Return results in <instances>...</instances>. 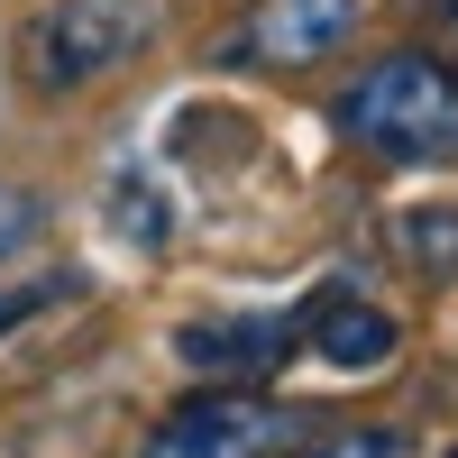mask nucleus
<instances>
[{
	"label": "nucleus",
	"instance_id": "f257e3e1",
	"mask_svg": "<svg viewBox=\"0 0 458 458\" xmlns=\"http://www.w3.org/2000/svg\"><path fill=\"white\" fill-rule=\"evenodd\" d=\"M339 138L386 165H449L458 157V64L422 47L358 64L349 92H339Z\"/></svg>",
	"mask_w": 458,
	"mask_h": 458
},
{
	"label": "nucleus",
	"instance_id": "f03ea898",
	"mask_svg": "<svg viewBox=\"0 0 458 458\" xmlns=\"http://www.w3.org/2000/svg\"><path fill=\"white\" fill-rule=\"evenodd\" d=\"M165 28V0H47L19 28V73L37 92H83L138 64Z\"/></svg>",
	"mask_w": 458,
	"mask_h": 458
},
{
	"label": "nucleus",
	"instance_id": "7ed1b4c3",
	"mask_svg": "<svg viewBox=\"0 0 458 458\" xmlns=\"http://www.w3.org/2000/svg\"><path fill=\"white\" fill-rule=\"evenodd\" d=\"M293 449H302V412L266 403L248 386L183 394L165 422L138 440V458H293Z\"/></svg>",
	"mask_w": 458,
	"mask_h": 458
},
{
	"label": "nucleus",
	"instance_id": "20e7f679",
	"mask_svg": "<svg viewBox=\"0 0 458 458\" xmlns=\"http://www.w3.org/2000/svg\"><path fill=\"white\" fill-rule=\"evenodd\" d=\"M358 19H367V0H257L229 28V64H276V73L330 64L358 37Z\"/></svg>",
	"mask_w": 458,
	"mask_h": 458
},
{
	"label": "nucleus",
	"instance_id": "39448f33",
	"mask_svg": "<svg viewBox=\"0 0 458 458\" xmlns=\"http://www.w3.org/2000/svg\"><path fill=\"white\" fill-rule=\"evenodd\" d=\"M174 358L211 376V386H257V376H276L293 358V321H183L174 330Z\"/></svg>",
	"mask_w": 458,
	"mask_h": 458
},
{
	"label": "nucleus",
	"instance_id": "423d86ee",
	"mask_svg": "<svg viewBox=\"0 0 458 458\" xmlns=\"http://www.w3.org/2000/svg\"><path fill=\"white\" fill-rule=\"evenodd\" d=\"M302 349H312L321 367H349V376H367V367H386L394 358V312H376V302H358V293H321L312 312H302Z\"/></svg>",
	"mask_w": 458,
	"mask_h": 458
},
{
	"label": "nucleus",
	"instance_id": "0eeeda50",
	"mask_svg": "<svg viewBox=\"0 0 458 458\" xmlns=\"http://www.w3.org/2000/svg\"><path fill=\"white\" fill-rule=\"evenodd\" d=\"M394 248L412 276H458V202H412L394 211Z\"/></svg>",
	"mask_w": 458,
	"mask_h": 458
},
{
	"label": "nucleus",
	"instance_id": "6e6552de",
	"mask_svg": "<svg viewBox=\"0 0 458 458\" xmlns=\"http://www.w3.org/2000/svg\"><path fill=\"white\" fill-rule=\"evenodd\" d=\"M293 458H412V431H386V422H358V431H330V440H302Z\"/></svg>",
	"mask_w": 458,
	"mask_h": 458
},
{
	"label": "nucleus",
	"instance_id": "1a4fd4ad",
	"mask_svg": "<svg viewBox=\"0 0 458 458\" xmlns=\"http://www.w3.org/2000/svg\"><path fill=\"white\" fill-rule=\"evenodd\" d=\"M37 239V193H19V183H0V257Z\"/></svg>",
	"mask_w": 458,
	"mask_h": 458
},
{
	"label": "nucleus",
	"instance_id": "9d476101",
	"mask_svg": "<svg viewBox=\"0 0 458 458\" xmlns=\"http://www.w3.org/2000/svg\"><path fill=\"white\" fill-rule=\"evenodd\" d=\"M55 293H64V284H19V293H0V330H19L37 302H55Z\"/></svg>",
	"mask_w": 458,
	"mask_h": 458
},
{
	"label": "nucleus",
	"instance_id": "9b49d317",
	"mask_svg": "<svg viewBox=\"0 0 458 458\" xmlns=\"http://www.w3.org/2000/svg\"><path fill=\"white\" fill-rule=\"evenodd\" d=\"M449 458H458V449H449Z\"/></svg>",
	"mask_w": 458,
	"mask_h": 458
}]
</instances>
